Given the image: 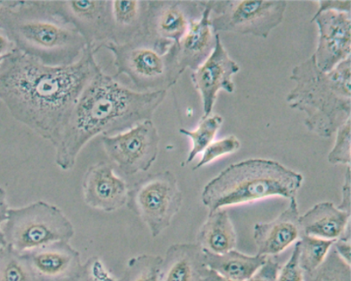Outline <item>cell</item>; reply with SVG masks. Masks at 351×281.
<instances>
[{
  "label": "cell",
  "instance_id": "cell-1",
  "mask_svg": "<svg viewBox=\"0 0 351 281\" xmlns=\"http://www.w3.org/2000/svg\"><path fill=\"white\" fill-rule=\"evenodd\" d=\"M95 54L87 47L75 63L50 66L21 51L12 52L0 66V100L16 121L56 147L80 95L101 69Z\"/></svg>",
  "mask_w": 351,
  "mask_h": 281
},
{
  "label": "cell",
  "instance_id": "cell-2",
  "mask_svg": "<svg viewBox=\"0 0 351 281\" xmlns=\"http://www.w3.org/2000/svg\"><path fill=\"white\" fill-rule=\"evenodd\" d=\"M167 93L130 90L101 69L80 95L55 147L57 165L69 171L81 150L94 137L119 134L152 120Z\"/></svg>",
  "mask_w": 351,
  "mask_h": 281
},
{
  "label": "cell",
  "instance_id": "cell-3",
  "mask_svg": "<svg viewBox=\"0 0 351 281\" xmlns=\"http://www.w3.org/2000/svg\"><path fill=\"white\" fill-rule=\"evenodd\" d=\"M290 78L296 84L287 101L290 108L306 112L309 131L329 138L350 119V56L324 72L312 56L292 70Z\"/></svg>",
  "mask_w": 351,
  "mask_h": 281
},
{
  "label": "cell",
  "instance_id": "cell-4",
  "mask_svg": "<svg viewBox=\"0 0 351 281\" xmlns=\"http://www.w3.org/2000/svg\"><path fill=\"white\" fill-rule=\"evenodd\" d=\"M303 176L271 160L250 159L230 165L204 186L202 201L213 213L223 207L281 196L294 198Z\"/></svg>",
  "mask_w": 351,
  "mask_h": 281
},
{
  "label": "cell",
  "instance_id": "cell-5",
  "mask_svg": "<svg viewBox=\"0 0 351 281\" xmlns=\"http://www.w3.org/2000/svg\"><path fill=\"white\" fill-rule=\"evenodd\" d=\"M102 47L113 55L114 77L126 75L140 92L167 91L183 74L178 44L165 47L139 34L128 42Z\"/></svg>",
  "mask_w": 351,
  "mask_h": 281
},
{
  "label": "cell",
  "instance_id": "cell-6",
  "mask_svg": "<svg viewBox=\"0 0 351 281\" xmlns=\"http://www.w3.org/2000/svg\"><path fill=\"white\" fill-rule=\"evenodd\" d=\"M2 231L7 245L20 252L57 241L69 242L75 234L63 211L43 201L9 209Z\"/></svg>",
  "mask_w": 351,
  "mask_h": 281
},
{
  "label": "cell",
  "instance_id": "cell-7",
  "mask_svg": "<svg viewBox=\"0 0 351 281\" xmlns=\"http://www.w3.org/2000/svg\"><path fill=\"white\" fill-rule=\"evenodd\" d=\"M183 194L177 178L169 171L149 174L129 190L127 205L156 238L180 210Z\"/></svg>",
  "mask_w": 351,
  "mask_h": 281
},
{
  "label": "cell",
  "instance_id": "cell-8",
  "mask_svg": "<svg viewBox=\"0 0 351 281\" xmlns=\"http://www.w3.org/2000/svg\"><path fill=\"white\" fill-rule=\"evenodd\" d=\"M13 32L16 40L28 49L45 51L51 66L75 63L88 47L75 28L55 12L50 19L18 23Z\"/></svg>",
  "mask_w": 351,
  "mask_h": 281
},
{
  "label": "cell",
  "instance_id": "cell-9",
  "mask_svg": "<svg viewBox=\"0 0 351 281\" xmlns=\"http://www.w3.org/2000/svg\"><path fill=\"white\" fill-rule=\"evenodd\" d=\"M215 33L226 32L267 38L284 18L285 1H210Z\"/></svg>",
  "mask_w": 351,
  "mask_h": 281
},
{
  "label": "cell",
  "instance_id": "cell-10",
  "mask_svg": "<svg viewBox=\"0 0 351 281\" xmlns=\"http://www.w3.org/2000/svg\"><path fill=\"white\" fill-rule=\"evenodd\" d=\"M158 131L152 121H143L114 135L103 136L108 156L126 175L149 170L156 160L160 144Z\"/></svg>",
  "mask_w": 351,
  "mask_h": 281
},
{
  "label": "cell",
  "instance_id": "cell-11",
  "mask_svg": "<svg viewBox=\"0 0 351 281\" xmlns=\"http://www.w3.org/2000/svg\"><path fill=\"white\" fill-rule=\"evenodd\" d=\"M55 12L71 25L97 53L112 42L113 22L110 1L65 2L58 3Z\"/></svg>",
  "mask_w": 351,
  "mask_h": 281
},
{
  "label": "cell",
  "instance_id": "cell-12",
  "mask_svg": "<svg viewBox=\"0 0 351 281\" xmlns=\"http://www.w3.org/2000/svg\"><path fill=\"white\" fill-rule=\"evenodd\" d=\"M319 31L313 56L318 69L330 72L350 56V13L328 10L315 14Z\"/></svg>",
  "mask_w": 351,
  "mask_h": 281
},
{
  "label": "cell",
  "instance_id": "cell-13",
  "mask_svg": "<svg viewBox=\"0 0 351 281\" xmlns=\"http://www.w3.org/2000/svg\"><path fill=\"white\" fill-rule=\"evenodd\" d=\"M200 9L197 2H149L143 29L139 34L162 46L178 45L187 32L191 21L195 19L191 14Z\"/></svg>",
  "mask_w": 351,
  "mask_h": 281
},
{
  "label": "cell",
  "instance_id": "cell-14",
  "mask_svg": "<svg viewBox=\"0 0 351 281\" xmlns=\"http://www.w3.org/2000/svg\"><path fill=\"white\" fill-rule=\"evenodd\" d=\"M239 70V66L229 58L219 35L217 34V43L213 52L191 75L194 86L202 97L204 110L202 118L211 115L220 90L229 93L234 91L235 86L232 77Z\"/></svg>",
  "mask_w": 351,
  "mask_h": 281
},
{
  "label": "cell",
  "instance_id": "cell-15",
  "mask_svg": "<svg viewBox=\"0 0 351 281\" xmlns=\"http://www.w3.org/2000/svg\"><path fill=\"white\" fill-rule=\"evenodd\" d=\"M84 201L94 209L111 212L127 204L129 188L112 167L101 161L91 166L82 182Z\"/></svg>",
  "mask_w": 351,
  "mask_h": 281
},
{
  "label": "cell",
  "instance_id": "cell-16",
  "mask_svg": "<svg viewBox=\"0 0 351 281\" xmlns=\"http://www.w3.org/2000/svg\"><path fill=\"white\" fill-rule=\"evenodd\" d=\"M202 8L198 19H192L189 29L178 44V60L181 71L197 69L213 52L217 34L211 25L212 9L210 1L198 2Z\"/></svg>",
  "mask_w": 351,
  "mask_h": 281
},
{
  "label": "cell",
  "instance_id": "cell-17",
  "mask_svg": "<svg viewBox=\"0 0 351 281\" xmlns=\"http://www.w3.org/2000/svg\"><path fill=\"white\" fill-rule=\"evenodd\" d=\"M300 212L295 197L276 219L259 223L254 229V239L260 256H276L300 237Z\"/></svg>",
  "mask_w": 351,
  "mask_h": 281
},
{
  "label": "cell",
  "instance_id": "cell-18",
  "mask_svg": "<svg viewBox=\"0 0 351 281\" xmlns=\"http://www.w3.org/2000/svg\"><path fill=\"white\" fill-rule=\"evenodd\" d=\"M21 252L42 281L69 276L82 265L80 252L66 241Z\"/></svg>",
  "mask_w": 351,
  "mask_h": 281
},
{
  "label": "cell",
  "instance_id": "cell-19",
  "mask_svg": "<svg viewBox=\"0 0 351 281\" xmlns=\"http://www.w3.org/2000/svg\"><path fill=\"white\" fill-rule=\"evenodd\" d=\"M163 281H208L210 269L197 243L171 245L163 259Z\"/></svg>",
  "mask_w": 351,
  "mask_h": 281
},
{
  "label": "cell",
  "instance_id": "cell-20",
  "mask_svg": "<svg viewBox=\"0 0 351 281\" xmlns=\"http://www.w3.org/2000/svg\"><path fill=\"white\" fill-rule=\"evenodd\" d=\"M350 213L324 202L315 205L299 219L300 236L337 240L350 226Z\"/></svg>",
  "mask_w": 351,
  "mask_h": 281
},
{
  "label": "cell",
  "instance_id": "cell-21",
  "mask_svg": "<svg viewBox=\"0 0 351 281\" xmlns=\"http://www.w3.org/2000/svg\"><path fill=\"white\" fill-rule=\"evenodd\" d=\"M202 251L209 269L235 281H247L268 259L267 256L258 254L247 256L234 249L220 255L204 249Z\"/></svg>",
  "mask_w": 351,
  "mask_h": 281
},
{
  "label": "cell",
  "instance_id": "cell-22",
  "mask_svg": "<svg viewBox=\"0 0 351 281\" xmlns=\"http://www.w3.org/2000/svg\"><path fill=\"white\" fill-rule=\"evenodd\" d=\"M237 243V232L227 211L219 209L209 214L198 234L197 244L220 255L235 249Z\"/></svg>",
  "mask_w": 351,
  "mask_h": 281
},
{
  "label": "cell",
  "instance_id": "cell-23",
  "mask_svg": "<svg viewBox=\"0 0 351 281\" xmlns=\"http://www.w3.org/2000/svg\"><path fill=\"white\" fill-rule=\"evenodd\" d=\"M148 5L149 2H111L113 36L110 42L123 44L137 36L143 29Z\"/></svg>",
  "mask_w": 351,
  "mask_h": 281
},
{
  "label": "cell",
  "instance_id": "cell-24",
  "mask_svg": "<svg viewBox=\"0 0 351 281\" xmlns=\"http://www.w3.org/2000/svg\"><path fill=\"white\" fill-rule=\"evenodd\" d=\"M0 281H42L22 252L6 245L0 250Z\"/></svg>",
  "mask_w": 351,
  "mask_h": 281
},
{
  "label": "cell",
  "instance_id": "cell-25",
  "mask_svg": "<svg viewBox=\"0 0 351 281\" xmlns=\"http://www.w3.org/2000/svg\"><path fill=\"white\" fill-rule=\"evenodd\" d=\"M304 281H351L350 265L338 254L334 245L325 260L310 272L303 271Z\"/></svg>",
  "mask_w": 351,
  "mask_h": 281
},
{
  "label": "cell",
  "instance_id": "cell-26",
  "mask_svg": "<svg viewBox=\"0 0 351 281\" xmlns=\"http://www.w3.org/2000/svg\"><path fill=\"white\" fill-rule=\"evenodd\" d=\"M223 123L219 115H211L202 118L198 127L195 130L180 129V132L192 140V149L189 154L186 164L191 163L195 158L203 153L213 143L216 134Z\"/></svg>",
  "mask_w": 351,
  "mask_h": 281
},
{
  "label": "cell",
  "instance_id": "cell-27",
  "mask_svg": "<svg viewBox=\"0 0 351 281\" xmlns=\"http://www.w3.org/2000/svg\"><path fill=\"white\" fill-rule=\"evenodd\" d=\"M298 241L299 264L304 272L315 269L325 260L328 253L337 240H326L301 235Z\"/></svg>",
  "mask_w": 351,
  "mask_h": 281
},
{
  "label": "cell",
  "instance_id": "cell-28",
  "mask_svg": "<svg viewBox=\"0 0 351 281\" xmlns=\"http://www.w3.org/2000/svg\"><path fill=\"white\" fill-rule=\"evenodd\" d=\"M163 259L160 256L141 255L128 262L125 281H160Z\"/></svg>",
  "mask_w": 351,
  "mask_h": 281
},
{
  "label": "cell",
  "instance_id": "cell-29",
  "mask_svg": "<svg viewBox=\"0 0 351 281\" xmlns=\"http://www.w3.org/2000/svg\"><path fill=\"white\" fill-rule=\"evenodd\" d=\"M241 147L239 140L231 135L221 140L213 142L204 151L202 158L193 167V171L210 163L218 158L226 154L234 153Z\"/></svg>",
  "mask_w": 351,
  "mask_h": 281
},
{
  "label": "cell",
  "instance_id": "cell-30",
  "mask_svg": "<svg viewBox=\"0 0 351 281\" xmlns=\"http://www.w3.org/2000/svg\"><path fill=\"white\" fill-rule=\"evenodd\" d=\"M335 145L328 155L331 164H350V119L348 120L337 131Z\"/></svg>",
  "mask_w": 351,
  "mask_h": 281
},
{
  "label": "cell",
  "instance_id": "cell-31",
  "mask_svg": "<svg viewBox=\"0 0 351 281\" xmlns=\"http://www.w3.org/2000/svg\"><path fill=\"white\" fill-rule=\"evenodd\" d=\"M44 281H115L110 274L90 258L75 273L62 278Z\"/></svg>",
  "mask_w": 351,
  "mask_h": 281
},
{
  "label": "cell",
  "instance_id": "cell-32",
  "mask_svg": "<svg viewBox=\"0 0 351 281\" xmlns=\"http://www.w3.org/2000/svg\"><path fill=\"white\" fill-rule=\"evenodd\" d=\"M299 253L298 242L287 262L279 271L277 281H304L303 271L299 264Z\"/></svg>",
  "mask_w": 351,
  "mask_h": 281
},
{
  "label": "cell",
  "instance_id": "cell-33",
  "mask_svg": "<svg viewBox=\"0 0 351 281\" xmlns=\"http://www.w3.org/2000/svg\"><path fill=\"white\" fill-rule=\"evenodd\" d=\"M279 271V263L268 258L267 262L247 281H277Z\"/></svg>",
  "mask_w": 351,
  "mask_h": 281
},
{
  "label": "cell",
  "instance_id": "cell-34",
  "mask_svg": "<svg viewBox=\"0 0 351 281\" xmlns=\"http://www.w3.org/2000/svg\"><path fill=\"white\" fill-rule=\"evenodd\" d=\"M338 254L340 257L350 265L351 260V246H350V228L346 229L343 235L334 243Z\"/></svg>",
  "mask_w": 351,
  "mask_h": 281
},
{
  "label": "cell",
  "instance_id": "cell-35",
  "mask_svg": "<svg viewBox=\"0 0 351 281\" xmlns=\"http://www.w3.org/2000/svg\"><path fill=\"white\" fill-rule=\"evenodd\" d=\"M351 204V171L350 166L347 167L344 183L342 188V199L339 209L350 213Z\"/></svg>",
  "mask_w": 351,
  "mask_h": 281
},
{
  "label": "cell",
  "instance_id": "cell-36",
  "mask_svg": "<svg viewBox=\"0 0 351 281\" xmlns=\"http://www.w3.org/2000/svg\"><path fill=\"white\" fill-rule=\"evenodd\" d=\"M8 210L6 192L3 188H0V248L7 245L2 231V226L8 219Z\"/></svg>",
  "mask_w": 351,
  "mask_h": 281
},
{
  "label": "cell",
  "instance_id": "cell-37",
  "mask_svg": "<svg viewBox=\"0 0 351 281\" xmlns=\"http://www.w3.org/2000/svg\"><path fill=\"white\" fill-rule=\"evenodd\" d=\"M317 4L319 5V8L316 14H319L328 10L350 13V1H320L317 2Z\"/></svg>",
  "mask_w": 351,
  "mask_h": 281
},
{
  "label": "cell",
  "instance_id": "cell-38",
  "mask_svg": "<svg viewBox=\"0 0 351 281\" xmlns=\"http://www.w3.org/2000/svg\"><path fill=\"white\" fill-rule=\"evenodd\" d=\"M10 40L4 34H0V55H5L12 53L9 51Z\"/></svg>",
  "mask_w": 351,
  "mask_h": 281
},
{
  "label": "cell",
  "instance_id": "cell-39",
  "mask_svg": "<svg viewBox=\"0 0 351 281\" xmlns=\"http://www.w3.org/2000/svg\"><path fill=\"white\" fill-rule=\"evenodd\" d=\"M208 281H235L226 278L214 271L210 269Z\"/></svg>",
  "mask_w": 351,
  "mask_h": 281
},
{
  "label": "cell",
  "instance_id": "cell-40",
  "mask_svg": "<svg viewBox=\"0 0 351 281\" xmlns=\"http://www.w3.org/2000/svg\"><path fill=\"white\" fill-rule=\"evenodd\" d=\"M16 3H8V2H0V8H5L6 7H11V5L15 4Z\"/></svg>",
  "mask_w": 351,
  "mask_h": 281
},
{
  "label": "cell",
  "instance_id": "cell-41",
  "mask_svg": "<svg viewBox=\"0 0 351 281\" xmlns=\"http://www.w3.org/2000/svg\"><path fill=\"white\" fill-rule=\"evenodd\" d=\"M12 53H8V54H5V55H0V66L2 65V64L4 62V61L8 58V56L11 54Z\"/></svg>",
  "mask_w": 351,
  "mask_h": 281
},
{
  "label": "cell",
  "instance_id": "cell-42",
  "mask_svg": "<svg viewBox=\"0 0 351 281\" xmlns=\"http://www.w3.org/2000/svg\"><path fill=\"white\" fill-rule=\"evenodd\" d=\"M2 248H0V250H1Z\"/></svg>",
  "mask_w": 351,
  "mask_h": 281
}]
</instances>
